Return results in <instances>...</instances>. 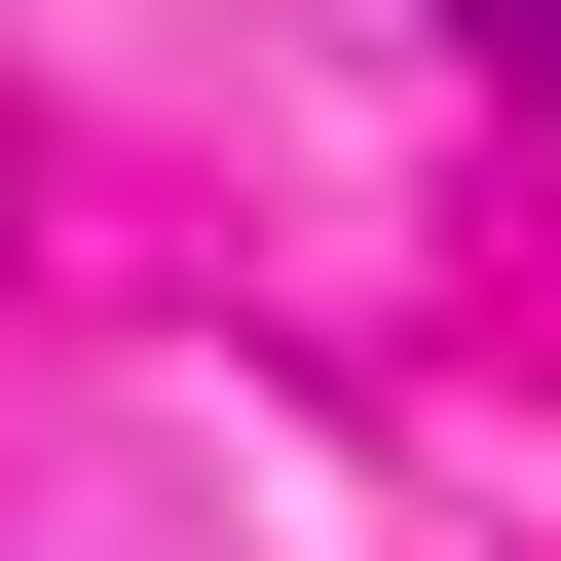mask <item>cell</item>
Here are the masks:
<instances>
[{"mask_svg": "<svg viewBox=\"0 0 561 561\" xmlns=\"http://www.w3.org/2000/svg\"><path fill=\"white\" fill-rule=\"evenodd\" d=\"M486 38H524V76H561V0H486Z\"/></svg>", "mask_w": 561, "mask_h": 561, "instance_id": "cell-1", "label": "cell"}]
</instances>
